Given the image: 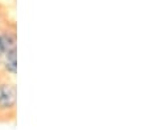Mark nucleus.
Returning <instances> with one entry per match:
<instances>
[{
  "instance_id": "1",
  "label": "nucleus",
  "mask_w": 147,
  "mask_h": 130,
  "mask_svg": "<svg viewBox=\"0 0 147 130\" xmlns=\"http://www.w3.org/2000/svg\"><path fill=\"white\" fill-rule=\"evenodd\" d=\"M16 99H17V92H16V86L9 82H1L0 83V112L13 110L16 108Z\"/></svg>"
},
{
  "instance_id": "2",
  "label": "nucleus",
  "mask_w": 147,
  "mask_h": 130,
  "mask_svg": "<svg viewBox=\"0 0 147 130\" xmlns=\"http://www.w3.org/2000/svg\"><path fill=\"white\" fill-rule=\"evenodd\" d=\"M5 70L9 74H16V70H17V49L13 47V49L5 50Z\"/></svg>"
},
{
  "instance_id": "3",
  "label": "nucleus",
  "mask_w": 147,
  "mask_h": 130,
  "mask_svg": "<svg viewBox=\"0 0 147 130\" xmlns=\"http://www.w3.org/2000/svg\"><path fill=\"white\" fill-rule=\"evenodd\" d=\"M1 38H3V43H4V49L9 50L16 47V36L13 32L5 30L3 34H1Z\"/></svg>"
},
{
  "instance_id": "4",
  "label": "nucleus",
  "mask_w": 147,
  "mask_h": 130,
  "mask_svg": "<svg viewBox=\"0 0 147 130\" xmlns=\"http://www.w3.org/2000/svg\"><path fill=\"white\" fill-rule=\"evenodd\" d=\"M5 49H4V43H3V38H1V34H0V55L4 54Z\"/></svg>"
},
{
  "instance_id": "5",
  "label": "nucleus",
  "mask_w": 147,
  "mask_h": 130,
  "mask_svg": "<svg viewBox=\"0 0 147 130\" xmlns=\"http://www.w3.org/2000/svg\"><path fill=\"white\" fill-rule=\"evenodd\" d=\"M0 57H1V55H0Z\"/></svg>"
}]
</instances>
